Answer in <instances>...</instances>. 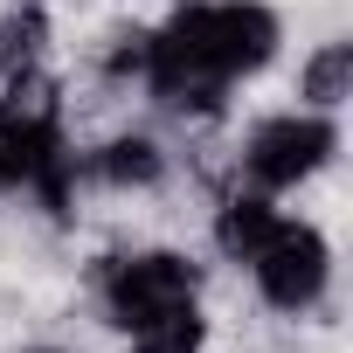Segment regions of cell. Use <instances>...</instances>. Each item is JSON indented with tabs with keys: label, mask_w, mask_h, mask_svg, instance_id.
<instances>
[{
	"label": "cell",
	"mask_w": 353,
	"mask_h": 353,
	"mask_svg": "<svg viewBox=\"0 0 353 353\" xmlns=\"http://www.w3.org/2000/svg\"><path fill=\"white\" fill-rule=\"evenodd\" d=\"M63 145H70L63 125H28V118H8V111H0V201L28 194Z\"/></svg>",
	"instance_id": "obj_7"
},
{
	"label": "cell",
	"mask_w": 353,
	"mask_h": 353,
	"mask_svg": "<svg viewBox=\"0 0 353 353\" xmlns=\"http://www.w3.org/2000/svg\"><path fill=\"white\" fill-rule=\"evenodd\" d=\"M118 353H215V319H208V305H181L166 319L118 332Z\"/></svg>",
	"instance_id": "obj_8"
},
{
	"label": "cell",
	"mask_w": 353,
	"mask_h": 353,
	"mask_svg": "<svg viewBox=\"0 0 353 353\" xmlns=\"http://www.w3.org/2000/svg\"><path fill=\"white\" fill-rule=\"evenodd\" d=\"M8 353H77V346H63V339H49V332H28V339L8 346Z\"/></svg>",
	"instance_id": "obj_9"
},
{
	"label": "cell",
	"mask_w": 353,
	"mask_h": 353,
	"mask_svg": "<svg viewBox=\"0 0 353 353\" xmlns=\"http://www.w3.org/2000/svg\"><path fill=\"white\" fill-rule=\"evenodd\" d=\"M284 229V208H277V194H263V188H243V181H229V188H215L208 194V215H201V243L215 250V263L222 270H250L256 263V250L270 243Z\"/></svg>",
	"instance_id": "obj_5"
},
{
	"label": "cell",
	"mask_w": 353,
	"mask_h": 353,
	"mask_svg": "<svg viewBox=\"0 0 353 353\" xmlns=\"http://www.w3.org/2000/svg\"><path fill=\"white\" fill-rule=\"evenodd\" d=\"M325 166H339V118H319L305 104L284 111H256L236 132V181L263 188V194H298L305 181H319Z\"/></svg>",
	"instance_id": "obj_3"
},
{
	"label": "cell",
	"mask_w": 353,
	"mask_h": 353,
	"mask_svg": "<svg viewBox=\"0 0 353 353\" xmlns=\"http://www.w3.org/2000/svg\"><path fill=\"white\" fill-rule=\"evenodd\" d=\"M28 8H70V0H28Z\"/></svg>",
	"instance_id": "obj_10"
},
{
	"label": "cell",
	"mask_w": 353,
	"mask_h": 353,
	"mask_svg": "<svg viewBox=\"0 0 353 353\" xmlns=\"http://www.w3.org/2000/svg\"><path fill=\"white\" fill-rule=\"evenodd\" d=\"M291 97H298L305 111H319V118H339V111L353 104V35H346V28L319 35V42L298 56Z\"/></svg>",
	"instance_id": "obj_6"
},
{
	"label": "cell",
	"mask_w": 353,
	"mask_h": 353,
	"mask_svg": "<svg viewBox=\"0 0 353 353\" xmlns=\"http://www.w3.org/2000/svg\"><path fill=\"white\" fill-rule=\"evenodd\" d=\"M77 159H83V173H90V194H104V201H145V194H159V188L173 181V139H166L159 125H145V118L104 132V139L83 145Z\"/></svg>",
	"instance_id": "obj_4"
},
{
	"label": "cell",
	"mask_w": 353,
	"mask_h": 353,
	"mask_svg": "<svg viewBox=\"0 0 353 353\" xmlns=\"http://www.w3.org/2000/svg\"><path fill=\"white\" fill-rule=\"evenodd\" d=\"M243 277L256 312L291 325H339V250H332V229H319L312 215H284V229L256 250Z\"/></svg>",
	"instance_id": "obj_2"
},
{
	"label": "cell",
	"mask_w": 353,
	"mask_h": 353,
	"mask_svg": "<svg viewBox=\"0 0 353 353\" xmlns=\"http://www.w3.org/2000/svg\"><path fill=\"white\" fill-rule=\"evenodd\" d=\"M284 8L277 0H173L152 21L145 56V111L159 132H188L229 118L236 83L263 77L284 49Z\"/></svg>",
	"instance_id": "obj_1"
}]
</instances>
